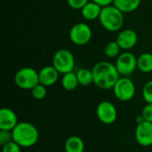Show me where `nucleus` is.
I'll return each instance as SVG.
<instances>
[{
    "label": "nucleus",
    "mask_w": 152,
    "mask_h": 152,
    "mask_svg": "<svg viewBox=\"0 0 152 152\" xmlns=\"http://www.w3.org/2000/svg\"><path fill=\"white\" fill-rule=\"evenodd\" d=\"M102 7L100 6L98 4L89 1L80 11L82 17L86 20H94L96 19H99V16L101 14Z\"/></svg>",
    "instance_id": "4468645a"
},
{
    "label": "nucleus",
    "mask_w": 152,
    "mask_h": 152,
    "mask_svg": "<svg viewBox=\"0 0 152 152\" xmlns=\"http://www.w3.org/2000/svg\"><path fill=\"white\" fill-rule=\"evenodd\" d=\"M137 69L143 73L152 72V53H143L137 57Z\"/></svg>",
    "instance_id": "f3484780"
},
{
    "label": "nucleus",
    "mask_w": 152,
    "mask_h": 152,
    "mask_svg": "<svg viewBox=\"0 0 152 152\" xmlns=\"http://www.w3.org/2000/svg\"><path fill=\"white\" fill-rule=\"evenodd\" d=\"M78 85L79 83L77 80V73H74L73 71L64 74L61 77V86L67 91L75 90Z\"/></svg>",
    "instance_id": "a211bd4d"
},
{
    "label": "nucleus",
    "mask_w": 152,
    "mask_h": 152,
    "mask_svg": "<svg viewBox=\"0 0 152 152\" xmlns=\"http://www.w3.org/2000/svg\"><path fill=\"white\" fill-rule=\"evenodd\" d=\"M89 0H67L69 6L74 10H81Z\"/></svg>",
    "instance_id": "b1692460"
},
{
    "label": "nucleus",
    "mask_w": 152,
    "mask_h": 152,
    "mask_svg": "<svg viewBox=\"0 0 152 152\" xmlns=\"http://www.w3.org/2000/svg\"><path fill=\"white\" fill-rule=\"evenodd\" d=\"M69 36L70 41L74 45L82 46L90 42L93 37V32L88 24L85 22H78L71 27Z\"/></svg>",
    "instance_id": "0eeeda50"
},
{
    "label": "nucleus",
    "mask_w": 152,
    "mask_h": 152,
    "mask_svg": "<svg viewBox=\"0 0 152 152\" xmlns=\"http://www.w3.org/2000/svg\"><path fill=\"white\" fill-rule=\"evenodd\" d=\"M14 82L18 87L23 90H31L39 84L38 72L30 67L19 69L14 76Z\"/></svg>",
    "instance_id": "20e7f679"
},
{
    "label": "nucleus",
    "mask_w": 152,
    "mask_h": 152,
    "mask_svg": "<svg viewBox=\"0 0 152 152\" xmlns=\"http://www.w3.org/2000/svg\"><path fill=\"white\" fill-rule=\"evenodd\" d=\"M143 121H145V120H144V118H143L142 115H140V116H138V117H137V118H136V123H137V124L142 123Z\"/></svg>",
    "instance_id": "cd10ccee"
},
{
    "label": "nucleus",
    "mask_w": 152,
    "mask_h": 152,
    "mask_svg": "<svg viewBox=\"0 0 152 152\" xmlns=\"http://www.w3.org/2000/svg\"><path fill=\"white\" fill-rule=\"evenodd\" d=\"M46 94H47L46 86H43L40 83L31 89V94L33 98L36 100H43L46 96Z\"/></svg>",
    "instance_id": "412c9836"
},
{
    "label": "nucleus",
    "mask_w": 152,
    "mask_h": 152,
    "mask_svg": "<svg viewBox=\"0 0 152 152\" xmlns=\"http://www.w3.org/2000/svg\"><path fill=\"white\" fill-rule=\"evenodd\" d=\"M18 123L17 116L13 110L8 108L0 110V130L12 131Z\"/></svg>",
    "instance_id": "f8f14e48"
},
{
    "label": "nucleus",
    "mask_w": 152,
    "mask_h": 152,
    "mask_svg": "<svg viewBox=\"0 0 152 152\" xmlns=\"http://www.w3.org/2000/svg\"><path fill=\"white\" fill-rule=\"evenodd\" d=\"M142 115L145 121L152 123V103H147V105L142 110Z\"/></svg>",
    "instance_id": "a878e982"
},
{
    "label": "nucleus",
    "mask_w": 152,
    "mask_h": 152,
    "mask_svg": "<svg viewBox=\"0 0 152 152\" xmlns=\"http://www.w3.org/2000/svg\"><path fill=\"white\" fill-rule=\"evenodd\" d=\"M53 66L62 75L73 71L75 67L73 53L68 49L58 50L53 57Z\"/></svg>",
    "instance_id": "39448f33"
},
{
    "label": "nucleus",
    "mask_w": 152,
    "mask_h": 152,
    "mask_svg": "<svg viewBox=\"0 0 152 152\" xmlns=\"http://www.w3.org/2000/svg\"><path fill=\"white\" fill-rule=\"evenodd\" d=\"M116 41L118 42L122 50L128 51L136 45L138 42V36L134 29L126 28L121 30L118 33Z\"/></svg>",
    "instance_id": "9b49d317"
},
{
    "label": "nucleus",
    "mask_w": 152,
    "mask_h": 152,
    "mask_svg": "<svg viewBox=\"0 0 152 152\" xmlns=\"http://www.w3.org/2000/svg\"><path fill=\"white\" fill-rule=\"evenodd\" d=\"M12 141V131L0 130V144L2 146Z\"/></svg>",
    "instance_id": "5701e85b"
},
{
    "label": "nucleus",
    "mask_w": 152,
    "mask_h": 152,
    "mask_svg": "<svg viewBox=\"0 0 152 152\" xmlns=\"http://www.w3.org/2000/svg\"><path fill=\"white\" fill-rule=\"evenodd\" d=\"M20 146L12 141L3 146V152H20Z\"/></svg>",
    "instance_id": "393cba45"
},
{
    "label": "nucleus",
    "mask_w": 152,
    "mask_h": 152,
    "mask_svg": "<svg viewBox=\"0 0 152 152\" xmlns=\"http://www.w3.org/2000/svg\"><path fill=\"white\" fill-rule=\"evenodd\" d=\"M64 148L66 152H84L85 143L80 137L74 135L67 139Z\"/></svg>",
    "instance_id": "dca6fc26"
},
{
    "label": "nucleus",
    "mask_w": 152,
    "mask_h": 152,
    "mask_svg": "<svg viewBox=\"0 0 152 152\" xmlns=\"http://www.w3.org/2000/svg\"><path fill=\"white\" fill-rule=\"evenodd\" d=\"M77 77L80 86H87L94 83V75L92 69L82 68L77 72Z\"/></svg>",
    "instance_id": "6ab92c4d"
},
{
    "label": "nucleus",
    "mask_w": 152,
    "mask_h": 152,
    "mask_svg": "<svg viewBox=\"0 0 152 152\" xmlns=\"http://www.w3.org/2000/svg\"><path fill=\"white\" fill-rule=\"evenodd\" d=\"M96 115L98 119L105 125H110L114 123L118 118L117 109L113 103L108 101L100 102L96 109Z\"/></svg>",
    "instance_id": "1a4fd4ad"
},
{
    "label": "nucleus",
    "mask_w": 152,
    "mask_h": 152,
    "mask_svg": "<svg viewBox=\"0 0 152 152\" xmlns=\"http://www.w3.org/2000/svg\"><path fill=\"white\" fill-rule=\"evenodd\" d=\"M115 66L122 77H128L137 69V57L129 51L121 53L116 59Z\"/></svg>",
    "instance_id": "423d86ee"
},
{
    "label": "nucleus",
    "mask_w": 152,
    "mask_h": 152,
    "mask_svg": "<svg viewBox=\"0 0 152 152\" xmlns=\"http://www.w3.org/2000/svg\"><path fill=\"white\" fill-rule=\"evenodd\" d=\"M142 0H114L113 5L122 12H132L138 9Z\"/></svg>",
    "instance_id": "2eb2a0df"
},
{
    "label": "nucleus",
    "mask_w": 152,
    "mask_h": 152,
    "mask_svg": "<svg viewBox=\"0 0 152 152\" xmlns=\"http://www.w3.org/2000/svg\"><path fill=\"white\" fill-rule=\"evenodd\" d=\"M115 96L122 102L132 100L135 94L134 83L128 77H121L118 78L113 87Z\"/></svg>",
    "instance_id": "6e6552de"
},
{
    "label": "nucleus",
    "mask_w": 152,
    "mask_h": 152,
    "mask_svg": "<svg viewBox=\"0 0 152 152\" xmlns=\"http://www.w3.org/2000/svg\"><path fill=\"white\" fill-rule=\"evenodd\" d=\"M12 141L21 148H30L34 146L39 138L37 127L28 122H20L12 129Z\"/></svg>",
    "instance_id": "f03ea898"
},
{
    "label": "nucleus",
    "mask_w": 152,
    "mask_h": 152,
    "mask_svg": "<svg viewBox=\"0 0 152 152\" xmlns=\"http://www.w3.org/2000/svg\"><path fill=\"white\" fill-rule=\"evenodd\" d=\"M94 84L103 90L113 89L115 84L120 77V75L115 64L109 61L97 62L93 67Z\"/></svg>",
    "instance_id": "f257e3e1"
},
{
    "label": "nucleus",
    "mask_w": 152,
    "mask_h": 152,
    "mask_svg": "<svg viewBox=\"0 0 152 152\" xmlns=\"http://www.w3.org/2000/svg\"><path fill=\"white\" fill-rule=\"evenodd\" d=\"M98 20L103 28L110 32H116L120 30L124 25V12L113 4L108 5L102 7Z\"/></svg>",
    "instance_id": "7ed1b4c3"
},
{
    "label": "nucleus",
    "mask_w": 152,
    "mask_h": 152,
    "mask_svg": "<svg viewBox=\"0 0 152 152\" xmlns=\"http://www.w3.org/2000/svg\"><path fill=\"white\" fill-rule=\"evenodd\" d=\"M142 96L147 103H152V81H148L143 86Z\"/></svg>",
    "instance_id": "4be33fe9"
},
{
    "label": "nucleus",
    "mask_w": 152,
    "mask_h": 152,
    "mask_svg": "<svg viewBox=\"0 0 152 152\" xmlns=\"http://www.w3.org/2000/svg\"><path fill=\"white\" fill-rule=\"evenodd\" d=\"M59 75L60 73L53 65L45 66L38 71L39 83L46 87L52 86L57 82L59 78Z\"/></svg>",
    "instance_id": "ddd939ff"
},
{
    "label": "nucleus",
    "mask_w": 152,
    "mask_h": 152,
    "mask_svg": "<svg viewBox=\"0 0 152 152\" xmlns=\"http://www.w3.org/2000/svg\"><path fill=\"white\" fill-rule=\"evenodd\" d=\"M121 47L119 46V45L118 44V42L115 40V41H110L109 42L105 47H104V54L105 56H107L108 58H110V59H113V58H118V55L121 53L120 51H121Z\"/></svg>",
    "instance_id": "aec40b11"
},
{
    "label": "nucleus",
    "mask_w": 152,
    "mask_h": 152,
    "mask_svg": "<svg viewBox=\"0 0 152 152\" xmlns=\"http://www.w3.org/2000/svg\"><path fill=\"white\" fill-rule=\"evenodd\" d=\"M92 1L96 3V4H98L102 7L111 5V4H113V2H114V0H92Z\"/></svg>",
    "instance_id": "bb28decb"
},
{
    "label": "nucleus",
    "mask_w": 152,
    "mask_h": 152,
    "mask_svg": "<svg viewBox=\"0 0 152 152\" xmlns=\"http://www.w3.org/2000/svg\"><path fill=\"white\" fill-rule=\"evenodd\" d=\"M135 139L136 142L143 147L152 145V123L143 121L142 123L137 124L135 129Z\"/></svg>",
    "instance_id": "9d476101"
}]
</instances>
